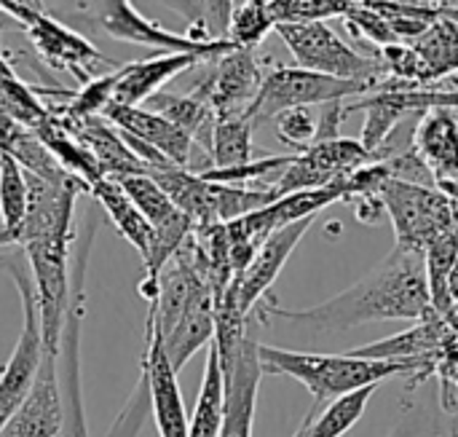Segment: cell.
<instances>
[{"label":"cell","mask_w":458,"mask_h":437,"mask_svg":"<svg viewBox=\"0 0 458 437\" xmlns=\"http://www.w3.org/2000/svg\"><path fill=\"white\" fill-rule=\"evenodd\" d=\"M314 218H306V220H298V223H290L284 228H276L258 250V255L252 258V263L233 279V287H236V296H239V304L242 309L250 314L260 298H266L271 293V285L276 282V277L282 274L287 258L293 255V250L298 247V242L309 234Z\"/></svg>","instance_id":"cell-13"},{"label":"cell","mask_w":458,"mask_h":437,"mask_svg":"<svg viewBox=\"0 0 458 437\" xmlns=\"http://www.w3.org/2000/svg\"><path fill=\"white\" fill-rule=\"evenodd\" d=\"M16 13L27 16L24 21H27L30 38H32V43L38 46V51L43 54V59L48 64L72 70L81 78H89L102 64L110 67L107 56H102L91 43H86L81 35L70 32L67 27L56 24L54 19L43 16V13H24V11H16Z\"/></svg>","instance_id":"cell-16"},{"label":"cell","mask_w":458,"mask_h":437,"mask_svg":"<svg viewBox=\"0 0 458 437\" xmlns=\"http://www.w3.org/2000/svg\"><path fill=\"white\" fill-rule=\"evenodd\" d=\"M62 419H64V406H62V384H59V355L46 349L40 371L27 398L0 427V437H59Z\"/></svg>","instance_id":"cell-11"},{"label":"cell","mask_w":458,"mask_h":437,"mask_svg":"<svg viewBox=\"0 0 458 437\" xmlns=\"http://www.w3.org/2000/svg\"><path fill=\"white\" fill-rule=\"evenodd\" d=\"M118 70L121 67H113L110 73L83 83V89L67 102L64 113L72 116V118H83V116H102L107 110V105L113 102V91H115V83H118Z\"/></svg>","instance_id":"cell-29"},{"label":"cell","mask_w":458,"mask_h":437,"mask_svg":"<svg viewBox=\"0 0 458 437\" xmlns=\"http://www.w3.org/2000/svg\"><path fill=\"white\" fill-rule=\"evenodd\" d=\"M161 341H164V352H166L172 368L180 373L199 349H204L215 341V293L201 290L188 304V309L174 322V328L166 336H161Z\"/></svg>","instance_id":"cell-19"},{"label":"cell","mask_w":458,"mask_h":437,"mask_svg":"<svg viewBox=\"0 0 458 437\" xmlns=\"http://www.w3.org/2000/svg\"><path fill=\"white\" fill-rule=\"evenodd\" d=\"M268 30H274V19L268 13V5L258 3V0H247L242 8L233 11L228 40L236 48H255L268 35Z\"/></svg>","instance_id":"cell-27"},{"label":"cell","mask_w":458,"mask_h":437,"mask_svg":"<svg viewBox=\"0 0 458 437\" xmlns=\"http://www.w3.org/2000/svg\"><path fill=\"white\" fill-rule=\"evenodd\" d=\"M413 48L424 59V81L432 86L435 78H445L458 70V24L454 19L432 21L419 38H413Z\"/></svg>","instance_id":"cell-24"},{"label":"cell","mask_w":458,"mask_h":437,"mask_svg":"<svg viewBox=\"0 0 458 437\" xmlns=\"http://www.w3.org/2000/svg\"><path fill=\"white\" fill-rule=\"evenodd\" d=\"M258 357H260L263 376H290L298 384H303L314 398V408H322L362 387H378L392 376H419L413 387L421 384V368L413 363L365 360L349 352L311 355V352H290V349L258 344Z\"/></svg>","instance_id":"cell-2"},{"label":"cell","mask_w":458,"mask_h":437,"mask_svg":"<svg viewBox=\"0 0 458 437\" xmlns=\"http://www.w3.org/2000/svg\"><path fill=\"white\" fill-rule=\"evenodd\" d=\"M209 59L215 56H207L199 51H164L153 59H137V62L121 64L110 105H142L153 94H158L172 78Z\"/></svg>","instance_id":"cell-15"},{"label":"cell","mask_w":458,"mask_h":437,"mask_svg":"<svg viewBox=\"0 0 458 437\" xmlns=\"http://www.w3.org/2000/svg\"><path fill=\"white\" fill-rule=\"evenodd\" d=\"M263 78L266 70L260 67L255 48H231L215 56V67L193 91L212 105L217 118H239L250 113Z\"/></svg>","instance_id":"cell-9"},{"label":"cell","mask_w":458,"mask_h":437,"mask_svg":"<svg viewBox=\"0 0 458 437\" xmlns=\"http://www.w3.org/2000/svg\"><path fill=\"white\" fill-rule=\"evenodd\" d=\"M0 269L13 279L16 290H19V301H21V333L13 344L11 357L5 360V365L0 368V427L11 419V414L19 408V403L27 398L40 363H43V333H40V317H38V296H35V285H32V274L27 266L24 253L21 255H8L0 258Z\"/></svg>","instance_id":"cell-4"},{"label":"cell","mask_w":458,"mask_h":437,"mask_svg":"<svg viewBox=\"0 0 458 437\" xmlns=\"http://www.w3.org/2000/svg\"><path fill=\"white\" fill-rule=\"evenodd\" d=\"M64 124L75 132V137L91 150L105 177H123V175H140L148 172L145 161L126 145L121 132L105 118V116H83L72 118L62 113Z\"/></svg>","instance_id":"cell-18"},{"label":"cell","mask_w":458,"mask_h":437,"mask_svg":"<svg viewBox=\"0 0 458 437\" xmlns=\"http://www.w3.org/2000/svg\"><path fill=\"white\" fill-rule=\"evenodd\" d=\"M376 387H362L349 392L322 408H309L303 424L298 427V437H341L346 435L365 414Z\"/></svg>","instance_id":"cell-22"},{"label":"cell","mask_w":458,"mask_h":437,"mask_svg":"<svg viewBox=\"0 0 458 437\" xmlns=\"http://www.w3.org/2000/svg\"><path fill=\"white\" fill-rule=\"evenodd\" d=\"M373 86L362 83V81H349V78H335V75H325L317 70H306V67H287V64H276L266 73L263 86L258 99L252 102L247 118L252 124L266 121V118H276L282 110L290 107H311V105H327V102H341V99H352V97H362L370 94Z\"/></svg>","instance_id":"cell-6"},{"label":"cell","mask_w":458,"mask_h":437,"mask_svg":"<svg viewBox=\"0 0 458 437\" xmlns=\"http://www.w3.org/2000/svg\"><path fill=\"white\" fill-rule=\"evenodd\" d=\"M0 159H3V148H0Z\"/></svg>","instance_id":"cell-37"},{"label":"cell","mask_w":458,"mask_h":437,"mask_svg":"<svg viewBox=\"0 0 458 437\" xmlns=\"http://www.w3.org/2000/svg\"><path fill=\"white\" fill-rule=\"evenodd\" d=\"M389 437H445L443 435V427H440V422L432 416V414H427V411H413L411 416H405L394 430H392V435Z\"/></svg>","instance_id":"cell-33"},{"label":"cell","mask_w":458,"mask_h":437,"mask_svg":"<svg viewBox=\"0 0 458 437\" xmlns=\"http://www.w3.org/2000/svg\"><path fill=\"white\" fill-rule=\"evenodd\" d=\"M102 210L107 212V218L113 220L115 231L140 253V258H145L148 247H150V236H153V226L148 223V218L137 210V204L129 199V193L121 188V183L115 177H102L91 185L89 191Z\"/></svg>","instance_id":"cell-20"},{"label":"cell","mask_w":458,"mask_h":437,"mask_svg":"<svg viewBox=\"0 0 458 437\" xmlns=\"http://www.w3.org/2000/svg\"><path fill=\"white\" fill-rule=\"evenodd\" d=\"M118 132L131 134L148 145H153L158 153H164L172 164L185 167L193 172V156L204 148H199L193 142V137L180 129L177 124L166 121L164 116H158L150 107H140V105H107V110L102 113ZM207 153V150H204Z\"/></svg>","instance_id":"cell-12"},{"label":"cell","mask_w":458,"mask_h":437,"mask_svg":"<svg viewBox=\"0 0 458 437\" xmlns=\"http://www.w3.org/2000/svg\"><path fill=\"white\" fill-rule=\"evenodd\" d=\"M354 201H357V218H360L362 223H378L381 212H386L381 196H360V199H354Z\"/></svg>","instance_id":"cell-34"},{"label":"cell","mask_w":458,"mask_h":437,"mask_svg":"<svg viewBox=\"0 0 458 437\" xmlns=\"http://www.w3.org/2000/svg\"><path fill=\"white\" fill-rule=\"evenodd\" d=\"M142 384L148 387V400L158 437H188L191 419L185 414L182 392L177 384V371L172 368L164 341L148 314L145 320V355H142Z\"/></svg>","instance_id":"cell-10"},{"label":"cell","mask_w":458,"mask_h":437,"mask_svg":"<svg viewBox=\"0 0 458 437\" xmlns=\"http://www.w3.org/2000/svg\"><path fill=\"white\" fill-rule=\"evenodd\" d=\"M437 379H440V384L443 381H448V384H454L458 390V349L456 352H451V355H445L443 360H440V365H437V373H435Z\"/></svg>","instance_id":"cell-35"},{"label":"cell","mask_w":458,"mask_h":437,"mask_svg":"<svg viewBox=\"0 0 458 437\" xmlns=\"http://www.w3.org/2000/svg\"><path fill=\"white\" fill-rule=\"evenodd\" d=\"M121 183V188L129 193V199L137 204V210L148 218L150 226H161L166 223L177 207L174 201L169 199V193L148 175V172H140V175H123V177H115Z\"/></svg>","instance_id":"cell-26"},{"label":"cell","mask_w":458,"mask_h":437,"mask_svg":"<svg viewBox=\"0 0 458 437\" xmlns=\"http://www.w3.org/2000/svg\"><path fill=\"white\" fill-rule=\"evenodd\" d=\"M166 8L177 11L185 21H188V38L191 40H199V43H207L212 40L209 32H207V13H204V0H161Z\"/></svg>","instance_id":"cell-31"},{"label":"cell","mask_w":458,"mask_h":437,"mask_svg":"<svg viewBox=\"0 0 458 437\" xmlns=\"http://www.w3.org/2000/svg\"><path fill=\"white\" fill-rule=\"evenodd\" d=\"M370 161L373 153L362 145V140H349V137L317 140L306 150L295 153L293 164L279 175V180L271 188L276 191V196L306 191V188H322Z\"/></svg>","instance_id":"cell-8"},{"label":"cell","mask_w":458,"mask_h":437,"mask_svg":"<svg viewBox=\"0 0 458 437\" xmlns=\"http://www.w3.org/2000/svg\"><path fill=\"white\" fill-rule=\"evenodd\" d=\"M290 54L295 56L298 67L317 70L325 75L335 78H349V81H362L370 83L373 91L392 78L384 67V62H376L370 56H362L352 46H346L322 19L314 21H287L274 27Z\"/></svg>","instance_id":"cell-5"},{"label":"cell","mask_w":458,"mask_h":437,"mask_svg":"<svg viewBox=\"0 0 458 437\" xmlns=\"http://www.w3.org/2000/svg\"><path fill=\"white\" fill-rule=\"evenodd\" d=\"M252 132L255 124L247 116L239 118H217L215 132H212V167L225 169V167H239L252 161Z\"/></svg>","instance_id":"cell-25"},{"label":"cell","mask_w":458,"mask_h":437,"mask_svg":"<svg viewBox=\"0 0 458 437\" xmlns=\"http://www.w3.org/2000/svg\"><path fill=\"white\" fill-rule=\"evenodd\" d=\"M223 381H225V408H223L220 437H252L258 390L263 381L258 341L252 336H247V341L242 344L239 357L233 368L223 373Z\"/></svg>","instance_id":"cell-14"},{"label":"cell","mask_w":458,"mask_h":437,"mask_svg":"<svg viewBox=\"0 0 458 437\" xmlns=\"http://www.w3.org/2000/svg\"><path fill=\"white\" fill-rule=\"evenodd\" d=\"M233 0H204V19H207V32L212 40H228L231 19H233Z\"/></svg>","instance_id":"cell-32"},{"label":"cell","mask_w":458,"mask_h":437,"mask_svg":"<svg viewBox=\"0 0 458 437\" xmlns=\"http://www.w3.org/2000/svg\"><path fill=\"white\" fill-rule=\"evenodd\" d=\"M252 312H258L260 322L282 320L309 336L346 333L352 328L384 320L416 322L432 312L427 261L424 253L394 247L370 274L319 306L279 309L276 298L268 293Z\"/></svg>","instance_id":"cell-1"},{"label":"cell","mask_w":458,"mask_h":437,"mask_svg":"<svg viewBox=\"0 0 458 437\" xmlns=\"http://www.w3.org/2000/svg\"><path fill=\"white\" fill-rule=\"evenodd\" d=\"M274 121H276V137H279V142H284L295 153H301V150H306L309 145L317 142L319 118H314L311 107H290V110H282Z\"/></svg>","instance_id":"cell-30"},{"label":"cell","mask_w":458,"mask_h":437,"mask_svg":"<svg viewBox=\"0 0 458 437\" xmlns=\"http://www.w3.org/2000/svg\"><path fill=\"white\" fill-rule=\"evenodd\" d=\"M94 226H89L86 239L78 244L72 255V271H70V306L67 320L62 330V437H89L86 416H83V398H81V376H78V347H81V322L86 317V269H89V250H91Z\"/></svg>","instance_id":"cell-7"},{"label":"cell","mask_w":458,"mask_h":437,"mask_svg":"<svg viewBox=\"0 0 458 437\" xmlns=\"http://www.w3.org/2000/svg\"><path fill=\"white\" fill-rule=\"evenodd\" d=\"M223 408H225V381H223V368L215 344L207 349V365H204V379L199 387L196 408L191 416L188 437H220L223 427Z\"/></svg>","instance_id":"cell-23"},{"label":"cell","mask_w":458,"mask_h":437,"mask_svg":"<svg viewBox=\"0 0 458 437\" xmlns=\"http://www.w3.org/2000/svg\"><path fill=\"white\" fill-rule=\"evenodd\" d=\"M30 188L21 164L3 150L0 159V247L19 244L27 218Z\"/></svg>","instance_id":"cell-21"},{"label":"cell","mask_w":458,"mask_h":437,"mask_svg":"<svg viewBox=\"0 0 458 437\" xmlns=\"http://www.w3.org/2000/svg\"><path fill=\"white\" fill-rule=\"evenodd\" d=\"M413 150L429 167L437 185L458 183L456 107H432V110H427L416 124Z\"/></svg>","instance_id":"cell-17"},{"label":"cell","mask_w":458,"mask_h":437,"mask_svg":"<svg viewBox=\"0 0 458 437\" xmlns=\"http://www.w3.org/2000/svg\"><path fill=\"white\" fill-rule=\"evenodd\" d=\"M295 153H282V156H266V159H252L247 164H239V167H225V169H207L201 172V177L212 180V183H228V185H247V183H255L271 172H284L290 164H293Z\"/></svg>","instance_id":"cell-28"},{"label":"cell","mask_w":458,"mask_h":437,"mask_svg":"<svg viewBox=\"0 0 458 437\" xmlns=\"http://www.w3.org/2000/svg\"><path fill=\"white\" fill-rule=\"evenodd\" d=\"M445 320L451 322V328L458 333V298L451 304V309H448V314H445Z\"/></svg>","instance_id":"cell-36"},{"label":"cell","mask_w":458,"mask_h":437,"mask_svg":"<svg viewBox=\"0 0 458 437\" xmlns=\"http://www.w3.org/2000/svg\"><path fill=\"white\" fill-rule=\"evenodd\" d=\"M456 188H458V183H456Z\"/></svg>","instance_id":"cell-39"},{"label":"cell","mask_w":458,"mask_h":437,"mask_svg":"<svg viewBox=\"0 0 458 437\" xmlns=\"http://www.w3.org/2000/svg\"><path fill=\"white\" fill-rule=\"evenodd\" d=\"M293 437H298V433H295V435H293Z\"/></svg>","instance_id":"cell-38"},{"label":"cell","mask_w":458,"mask_h":437,"mask_svg":"<svg viewBox=\"0 0 458 437\" xmlns=\"http://www.w3.org/2000/svg\"><path fill=\"white\" fill-rule=\"evenodd\" d=\"M384 210L394 223L397 247L427 253V247L445 231L458 228V188L419 185L400 177H389L381 188Z\"/></svg>","instance_id":"cell-3"}]
</instances>
